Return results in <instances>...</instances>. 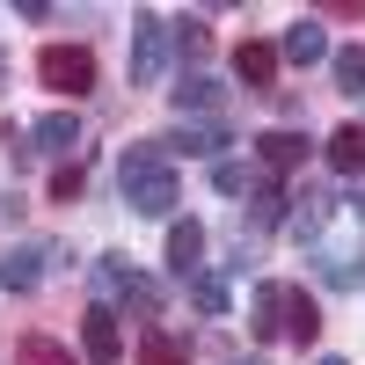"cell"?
I'll return each mask as SVG.
<instances>
[{"label":"cell","mask_w":365,"mask_h":365,"mask_svg":"<svg viewBox=\"0 0 365 365\" xmlns=\"http://www.w3.org/2000/svg\"><path fill=\"white\" fill-rule=\"evenodd\" d=\"M117 190H125V205L139 212V220H168V212L182 205L175 168H168V146H161V139L125 146V161H117Z\"/></svg>","instance_id":"1"},{"label":"cell","mask_w":365,"mask_h":365,"mask_svg":"<svg viewBox=\"0 0 365 365\" xmlns=\"http://www.w3.org/2000/svg\"><path fill=\"white\" fill-rule=\"evenodd\" d=\"M37 81L51 96H88L96 88V51L88 44H44L37 51Z\"/></svg>","instance_id":"2"},{"label":"cell","mask_w":365,"mask_h":365,"mask_svg":"<svg viewBox=\"0 0 365 365\" xmlns=\"http://www.w3.org/2000/svg\"><path fill=\"white\" fill-rule=\"evenodd\" d=\"M168 66V22L161 15H132V88H154Z\"/></svg>","instance_id":"3"},{"label":"cell","mask_w":365,"mask_h":365,"mask_svg":"<svg viewBox=\"0 0 365 365\" xmlns=\"http://www.w3.org/2000/svg\"><path fill=\"white\" fill-rule=\"evenodd\" d=\"M329 205H336V197H329V190H314V182L285 205V234L299 241V249H314V241L329 234Z\"/></svg>","instance_id":"4"},{"label":"cell","mask_w":365,"mask_h":365,"mask_svg":"<svg viewBox=\"0 0 365 365\" xmlns=\"http://www.w3.org/2000/svg\"><path fill=\"white\" fill-rule=\"evenodd\" d=\"M81 351H88V365H117V358H125V329H117L110 307H88L81 314Z\"/></svg>","instance_id":"5"},{"label":"cell","mask_w":365,"mask_h":365,"mask_svg":"<svg viewBox=\"0 0 365 365\" xmlns=\"http://www.w3.org/2000/svg\"><path fill=\"white\" fill-rule=\"evenodd\" d=\"M161 146H175V154H197V161H212V168H220V146H234V139H227V125H220V117H212V125H205V117H197V125L182 117V125H175Z\"/></svg>","instance_id":"6"},{"label":"cell","mask_w":365,"mask_h":365,"mask_svg":"<svg viewBox=\"0 0 365 365\" xmlns=\"http://www.w3.org/2000/svg\"><path fill=\"white\" fill-rule=\"evenodd\" d=\"M29 146H37V154H58V161H66L73 146H81V117H73V110L37 117V125H29Z\"/></svg>","instance_id":"7"},{"label":"cell","mask_w":365,"mask_h":365,"mask_svg":"<svg viewBox=\"0 0 365 365\" xmlns=\"http://www.w3.org/2000/svg\"><path fill=\"white\" fill-rule=\"evenodd\" d=\"M168 270H175V278H197V270H205V227L197 220L168 227Z\"/></svg>","instance_id":"8"},{"label":"cell","mask_w":365,"mask_h":365,"mask_svg":"<svg viewBox=\"0 0 365 365\" xmlns=\"http://www.w3.org/2000/svg\"><path fill=\"white\" fill-rule=\"evenodd\" d=\"M256 161H263L270 175L299 168V161H307V132H285V125H278V132H263V139H256Z\"/></svg>","instance_id":"9"},{"label":"cell","mask_w":365,"mask_h":365,"mask_svg":"<svg viewBox=\"0 0 365 365\" xmlns=\"http://www.w3.org/2000/svg\"><path fill=\"white\" fill-rule=\"evenodd\" d=\"M278 58H292V66H314V58H329V37H322V22L314 15H299L285 37H278Z\"/></svg>","instance_id":"10"},{"label":"cell","mask_w":365,"mask_h":365,"mask_svg":"<svg viewBox=\"0 0 365 365\" xmlns=\"http://www.w3.org/2000/svg\"><path fill=\"white\" fill-rule=\"evenodd\" d=\"M234 81L241 88H270L278 81V44H241L234 51Z\"/></svg>","instance_id":"11"},{"label":"cell","mask_w":365,"mask_h":365,"mask_svg":"<svg viewBox=\"0 0 365 365\" xmlns=\"http://www.w3.org/2000/svg\"><path fill=\"white\" fill-rule=\"evenodd\" d=\"M44 278V249H8L0 256V292H37Z\"/></svg>","instance_id":"12"},{"label":"cell","mask_w":365,"mask_h":365,"mask_svg":"<svg viewBox=\"0 0 365 365\" xmlns=\"http://www.w3.org/2000/svg\"><path fill=\"white\" fill-rule=\"evenodd\" d=\"M329 168L336 175H365V125H344V132H329Z\"/></svg>","instance_id":"13"},{"label":"cell","mask_w":365,"mask_h":365,"mask_svg":"<svg viewBox=\"0 0 365 365\" xmlns=\"http://www.w3.org/2000/svg\"><path fill=\"white\" fill-rule=\"evenodd\" d=\"M285 336H292V344H314V336H322V307H314L299 285H285Z\"/></svg>","instance_id":"14"},{"label":"cell","mask_w":365,"mask_h":365,"mask_svg":"<svg viewBox=\"0 0 365 365\" xmlns=\"http://www.w3.org/2000/svg\"><path fill=\"white\" fill-rule=\"evenodd\" d=\"M329 81H336V96H365V44L329 51Z\"/></svg>","instance_id":"15"},{"label":"cell","mask_w":365,"mask_h":365,"mask_svg":"<svg viewBox=\"0 0 365 365\" xmlns=\"http://www.w3.org/2000/svg\"><path fill=\"white\" fill-rule=\"evenodd\" d=\"M322 278L336 285V292L365 285V249H329V256H322Z\"/></svg>","instance_id":"16"},{"label":"cell","mask_w":365,"mask_h":365,"mask_svg":"<svg viewBox=\"0 0 365 365\" xmlns=\"http://www.w3.org/2000/svg\"><path fill=\"white\" fill-rule=\"evenodd\" d=\"M139 365H190V351H182V336H168V329H146L139 336Z\"/></svg>","instance_id":"17"},{"label":"cell","mask_w":365,"mask_h":365,"mask_svg":"<svg viewBox=\"0 0 365 365\" xmlns=\"http://www.w3.org/2000/svg\"><path fill=\"white\" fill-rule=\"evenodd\" d=\"M175 110H182V117H190V110H220V81L182 73V88H175Z\"/></svg>","instance_id":"18"},{"label":"cell","mask_w":365,"mask_h":365,"mask_svg":"<svg viewBox=\"0 0 365 365\" xmlns=\"http://www.w3.org/2000/svg\"><path fill=\"white\" fill-rule=\"evenodd\" d=\"M285 329V285H256V336Z\"/></svg>","instance_id":"19"},{"label":"cell","mask_w":365,"mask_h":365,"mask_svg":"<svg viewBox=\"0 0 365 365\" xmlns=\"http://www.w3.org/2000/svg\"><path fill=\"white\" fill-rule=\"evenodd\" d=\"M182 285H190V307H197V314H227V278L197 270V278H182Z\"/></svg>","instance_id":"20"},{"label":"cell","mask_w":365,"mask_h":365,"mask_svg":"<svg viewBox=\"0 0 365 365\" xmlns=\"http://www.w3.org/2000/svg\"><path fill=\"white\" fill-rule=\"evenodd\" d=\"M15 365H73V351L51 344V336H22L15 344Z\"/></svg>","instance_id":"21"},{"label":"cell","mask_w":365,"mask_h":365,"mask_svg":"<svg viewBox=\"0 0 365 365\" xmlns=\"http://www.w3.org/2000/svg\"><path fill=\"white\" fill-rule=\"evenodd\" d=\"M175 51H182V66H190V58H205V51H212V29H205L197 15H182V22H175Z\"/></svg>","instance_id":"22"},{"label":"cell","mask_w":365,"mask_h":365,"mask_svg":"<svg viewBox=\"0 0 365 365\" xmlns=\"http://www.w3.org/2000/svg\"><path fill=\"white\" fill-rule=\"evenodd\" d=\"M285 190H278V182H256V227H285Z\"/></svg>","instance_id":"23"},{"label":"cell","mask_w":365,"mask_h":365,"mask_svg":"<svg viewBox=\"0 0 365 365\" xmlns=\"http://www.w3.org/2000/svg\"><path fill=\"white\" fill-rule=\"evenodd\" d=\"M212 190H220V197H241V190H256V175L241 168V161H220V168H212Z\"/></svg>","instance_id":"24"},{"label":"cell","mask_w":365,"mask_h":365,"mask_svg":"<svg viewBox=\"0 0 365 365\" xmlns=\"http://www.w3.org/2000/svg\"><path fill=\"white\" fill-rule=\"evenodd\" d=\"M125 299H132V314H146V322L161 314V285H154V278H132V292H125Z\"/></svg>","instance_id":"25"},{"label":"cell","mask_w":365,"mask_h":365,"mask_svg":"<svg viewBox=\"0 0 365 365\" xmlns=\"http://www.w3.org/2000/svg\"><path fill=\"white\" fill-rule=\"evenodd\" d=\"M81 182H88V175H81V161H66V168L51 175V197H58V205H73V197H81Z\"/></svg>","instance_id":"26"},{"label":"cell","mask_w":365,"mask_h":365,"mask_svg":"<svg viewBox=\"0 0 365 365\" xmlns=\"http://www.w3.org/2000/svg\"><path fill=\"white\" fill-rule=\"evenodd\" d=\"M0 146H8V161H15V168L37 154V146H29V125H0Z\"/></svg>","instance_id":"27"},{"label":"cell","mask_w":365,"mask_h":365,"mask_svg":"<svg viewBox=\"0 0 365 365\" xmlns=\"http://www.w3.org/2000/svg\"><path fill=\"white\" fill-rule=\"evenodd\" d=\"M351 205H358V227H365V182H358V197H351Z\"/></svg>","instance_id":"28"},{"label":"cell","mask_w":365,"mask_h":365,"mask_svg":"<svg viewBox=\"0 0 365 365\" xmlns=\"http://www.w3.org/2000/svg\"><path fill=\"white\" fill-rule=\"evenodd\" d=\"M314 365H351V358H314Z\"/></svg>","instance_id":"29"},{"label":"cell","mask_w":365,"mask_h":365,"mask_svg":"<svg viewBox=\"0 0 365 365\" xmlns=\"http://www.w3.org/2000/svg\"><path fill=\"white\" fill-rule=\"evenodd\" d=\"M0 88H8V58H0Z\"/></svg>","instance_id":"30"},{"label":"cell","mask_w":365,"mask_h":365,"mask_svg":"<svg viewBox=\"0 0 365 365\" xmlns=\"http://www.w3.org/2000/svg\"><path fill=\"white\" fill-rule=\"evenodd\" d=\"M249 365H256V358H249Z\"/></svg>","instance_id":"31"}]
</instances>
